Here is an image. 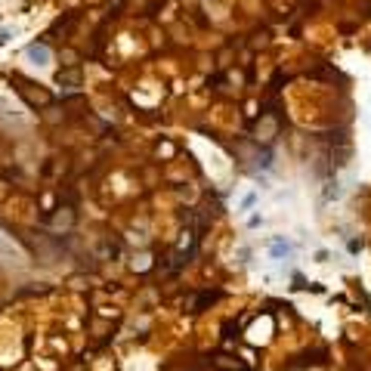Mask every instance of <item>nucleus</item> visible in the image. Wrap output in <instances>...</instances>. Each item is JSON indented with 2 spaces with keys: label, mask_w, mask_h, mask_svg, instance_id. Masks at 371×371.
Returning <instances> with one entry per match:
<instances>
[{
  "label": "nucleus",
  "mask_w": 371,
  "mask_h": 371,
  "mask_svg": "<svg viewBox=\"0 0 371 371\" xmlns=\"http://www.w3.org/2000/svg\"><path fill=\"white\" fill-rule=\"evenodd\" d=\"M25 53H28V59H31L34 65H47V62H50V50H47L44 44H31Z\"/></svg>",
  "instance_id": "f257e3e1"
},
{
  "label": "nucleus",
  "mask_w": 371,
  "mask_h": 371,
  "mask_svg": "<svg viewBox=\"0 0 371 371\" xmlns=\"http://www.w3.org/2000/svg\"><path fill=\"white\" fill-rule=\"evenodd\" d=\"M10 37H13V28H0V47H3Z\"/></svg>",
  "instance_id": "7ed1b4c3"
},
{
  "label": "nucleus",
  "mask_w": 371,
  "mask_h": 371,
  "mask_svg": "<svg viewBox=\"0 0 371 371\" xmlns=\"http://www.w3.org/2000/svg\"><path fill=\"white\" fill-rule=\"evenodd\" d=\"M269 251H272V257H282V254H288V244H285V241H272V244H269Z\"/></svg>",
  "instance_id": "f03ea898"
}]
</instances>
